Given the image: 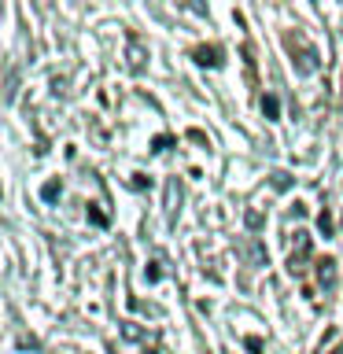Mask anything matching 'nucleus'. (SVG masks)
<instances>
[{"label":"nucleus","instance_id":"obj_6","mask_svg":"<svg viewBox=\"0 0 343 354\" xmlns=\"http://www.w3.org/2000/svg\"><path fill=\"white\" fill-rule=\"evenodd\" d=\"M174 207H177V185L166 188V210H174Z\"/></svg>","mask_w":343,"mask_h":354},{"label":"nucleus","instance_id":"obj_2","mask_svg":"<svg viewBox=\"0 0 343 354\" xmlns=\"http://www.w3.org/2000/svg\"><path fill=\"white\" fill-rule=\"evenodd\" d=\"M196 63H203V66H218L221 59H218V52H214V48H199V52H196Z\"/></svg>","mask_w":343,"mask_h":354},{"label":"nucleus","instance_id":"obj_7","mask_svg":"<svg viewBox=\"0 0 343 354\" xmlns=\"http://www.w3.org/2000/svg\"><path fill=\"white\" fill-rule=\"evenodd\" d=\"M317 225H321V232L328 236V232H332V218H328V214H321V218H317Z\"/></svg>","mask_w":343,"mask_h":354},{"label":"nucleus","instance_id":"obj_3","mask_svg":"<svg viewBox=\"0 0 343 354\" xmlns=\"http://www.w3.org/2000/svg\"><path fill=\"white\" fill-rule=\"evenodd\" d=\"M262 115H266V118H277V115H281V104H277V96H262Z\"/></svg>","mask_w":343,"mask_h":354},{"label":"nucleus","instance_id":"obj_4","mask_svg":"<svg viewBox=\"0 0 343 354\" xmlns=\"http://www.w3.org/2000/svg\"><path fill=\"white\" fill-rule=\"evenodd\" d=\"M41 196H44V199H48V203H52V199L59 196V181H48V185L41 188Z\"/></svg>","mask_w":343,"mask_h":354},{"label":"nucleus","instance_id":"obj_1","mask_svg":"<svg viewBox=\"0 0 343 354\" xmlns=\"http://www.w3.org/2000/svg\"><path fill=\"white\" fill-rule=\"evenodd\" d=\"M317 281H321V288H332V284H336V262H332V259L317 262Z\"/></svg>","mask_w":343,"mask_h":354},{"label":"nucleus","instance_id":"obj_8","mask_svg":"<svg viewBox=\"0 0 343 354\" xmlns=\"http://www.w3.org/2000/svg\"><path fill=\"white\" fill-rule=\"evenodd\" d=\"M248 351H262V339L259 336H248Z\"/></svg>","mask_w":343,"mask_h":354},{"label":"nucleus","instance_id":"obj_5","mask_svg":"<svg viewBox=\"0 0 343 354\" xmlns=\"http://www.w3.org/2000/svg\"><path fill=\"white\" fill-rule=\"evenodd\" d=\"M288 185H292V177H288V174H281V170H277V174H273V188H281V192H284V188H288Z\"/></svg>","mask_w":343,"mask_h":354}]
</instances>
